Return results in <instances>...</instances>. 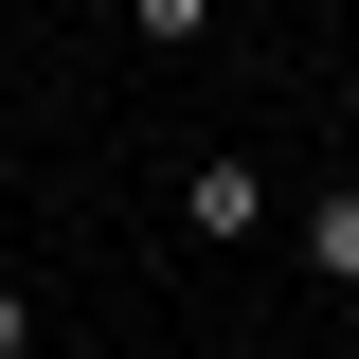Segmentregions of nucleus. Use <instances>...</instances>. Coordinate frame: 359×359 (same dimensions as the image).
Returning a JSON list of instances; mask_svg holds the SVG:
<instances>
[{"mask_svg": "<svg viewBox=\"0 0 359 359\" xmlns=\"http://www.w3.org/2000/svg\"><path fill=\"white\" fill-rule=\"evenodd\" d=\"M180 233H198V252H252V162H198L180 180Z\"/></svg>", "mask_w": 359, "mask_h": 359, "instance_id": "obj_1", "label": "nucleus"}, {"mask_svg": "<svg viewBox=\"0 0 359 359\" xmlns=\"http://www.w3.org/2000/svg\"><path fill=\"white\" fill-rule=\"evenodd\" d=\"M306 269L359 306V180H323V198H306Z\"/></svg>", "mask_w": 359, "mask_h": 359, "instance_id": "obj_2", "label": "nucleus"}, {"mask_svg": "<svg viewBox=\"0 0 359 359\" xmlns=\"http://www.w3.org/2000/svg\"><path fill=\"white\" fill-rule=\"evenodd\" d=\"M126 36H162V54H198V36H216V0H126Z\"/></svg>", "mask_w": 359, "mask_h": 359, "instance_id": "obj_3", "label": "nucleus"}, {"mask_svg": "<svg viewBox=\"0 0 359 359\" xmlns=\"http://www.w3.org/2000/svg\"><path fill=\"white\" fill-rule=\"evenodd\" d=\"M0 359H36V306H18V287H0Z\"/></svg>", "mask_w": 359, "mask_h": 359, "instance_id": "obj_4", "label": "nucleus"}]
</instances>
